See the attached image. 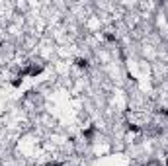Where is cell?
Instances as JSON below:
<instances>
[{
	"label": "cell",
	"mask_w": 168,
	"mask_h": 166,
	"mask_svg": "<svg viewBox=\"0 0 168 166\" xmlns=\"http://www.w3.org/2000/svg\"><path fill=\"white\" fill-rule=\"evenodd\" d=\"M94 133H96V127H90V129H86V131H84V137H86V139H92Z\"/></svg>",
	"instance_id": "2"
},
{
	"label": "cell",
	"mask_w": 168,
	"mask_h": 166,
	"mask_svg": "<svg viewBox=\"0 0 168 166\" xmlns=\"http://www.w3.org/2000/svg\"><path fill=\"white\" fill-rule=\"evenodd\" d=\"M49 166H63V162H49Z\"/></svg>",
	"instance_id": "7"
},
{
	"label": "cell",
	"mask_w": 168,
	"mask_h": 166,
	"mask_svg": "<svg viewBox=\"0 0 168 166\" xmlns=\"http://www.w3.org/2000/svg\"><path fill=\"white\" fill-rule=\"evenodd\" d=\"M106 39H107V41H115V35H112V33H107V35H106Z\"/></svg>",
	"instance_id": "6"
},
{
	"label": "cell",
	"mask_w": 168,
	"mask_h": 166,
	"mask_svg": "<svg viewBox=\"0 0 168 166\" xmlns=\"http://www.w3.org/2000/svg\"><path fill=\"white\" fill-rule=\"evenodd\" d=\"M76 66H80V68H86V66H88V61H86V59H76Z\"/></svg>",
	"instance_id": "3"
},
{
	"label": "cell",
	"mask_w": 168,
	"mask_h": 166,
	"mask_svg": "<svg viewBox=\"0 0 168 166\" xmlns=\"http://www.w3.org/2000/svg\"><path fill=\"white\" fill-rule=\"evenodd\" d=\"M41 66H37V65H31V66H28V68H23V71H20V74L18 76H37V74H41Z\"/></svg>",
	"instance_id": "1"
},
{
	"label": "cell",
	"mask_w": 168,
	"mask_h": 166,
	"mask_svg": "<svg viewBox=\"0 0 168 166\" xmlns=\"http://www.w3.org/2000/svg\"><path fill=\"white\" fill-rule=\"evenodd\" d=\"M127 129H129V131H133V133H139L141 131V127H137L135 123H127Z\"/></svg>",
	"instance_id": "4"
},
{
	"label": "cell",
	"mask_w": 168,
	"mask_h": 166,
	"mask_svg": "<svg viewBox=\"0 0 168 166\" xmlns=\"http://www.w3.org/2000/svg\"><path fill=\"white\" fill-rule=\"evenodd\" d=\"M22 76H16V80H12V86H14V88H18V86H22Z\"/></svg>",
	"instance_id": "5"
}]
</instances>
